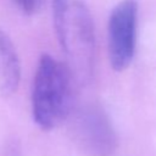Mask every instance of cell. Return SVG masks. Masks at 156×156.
Returning <instances> with one entry per match:
<instances>
[{"mask_svg": "<svg viewBox=\"0 0 156 156\" xmlns=\"http://www.w3.org/2000/svg\"><path fill=\"white\" fill-rule=\"evenodd\" d=\"M72 106V77L68 67L43 54L37 67L32 93V111L37 124L45 130L67 119Z\"/></svg>", "mask_w": 156, "mask_h": 156, "instance_id": "cell-1", "label": "cell"}, {"mask_svg": "<svg viewBox=\"0 0 156 156\" xmlns=\"http://www.w3.org/2000/svg\"><path fill=\"white\" fill-rule=\"evenodd\" d=\"M138 4L123 0L112 10L107 26V49L115 71L127 69L134 57L136 41Z\"/></svg>", "mask_w": 156, "mask_h": 156, "instance_id": "cell-2", "label": "cell"}, {"mask_svg": "<svg viewBox=\"0 0 156 156\" xmlns=\"http://www.w3.org/2000/svg\"><path fill=\"white\" fill-rule=\"evenodd\" d=\"M77 135L80 145L91 156H104L113 149V132L99 113L88 111L77 121Z\"/></svg>", "mask_w": 156, "mask_h": 156, "instance_id": "cell-3", "label": "cell"}, {"mask_svg": "<svg viewBox=\"0 0 156 156\" xmlns=\"http://www.w3.org/2000/svg\"><path fill=\"white\" fill-rule=\"evenodd\" d=\"M21 77L17 51L10 38L0 30V99L16 91Z\"/></svg>", "mask_w": 156, "mask_h": 156, "instance_id": "cell-4", "label": "cell"}, {"mask_svg": "<svg viewBox=\"0 0 156 156\" xmlns=\"http://www.w3.org/2000/svg\"><path fill=\"white\" fill-rule=\"evenodd\" d=\"M69 0H52V11H54V23L55 29L58 37L60 44L65 37V28H66V20L69 10Z\"/></svg>", "mask_w": 156, "mask_h": 156, "instance_id": "cell-5", "label": "cell"}, {"mask_svg": "<svg viewBox=\"0 0 156 156\" xmlns=\"http://www.w3.org/2000/svg\"><path fill=\"white\" fill-rule=\"evenodd\" d=\"M13 1L26 13L35 12L39 9L40 4H41V0H13Z\"/></svg>", "mask_w": 156, "mask_h": 156, "instance_id": "cell-6", "label": "cell"}]
</instances>
